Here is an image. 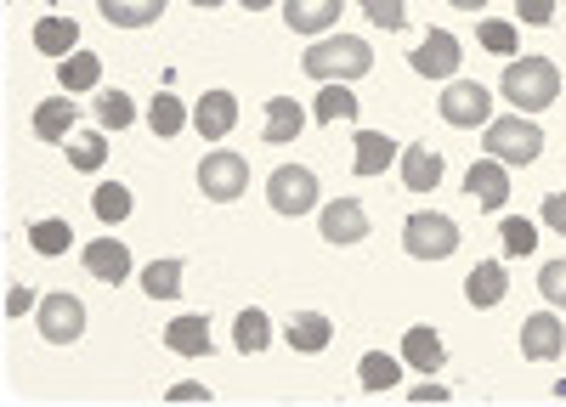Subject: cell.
I'll list each match as a JSON object with an SVG mask.
<instances>
[{"instance_id": "obj_2", "label": "cell", "mask_w": 566, "mask_h": 407, "mask_svg": "<svg viewBox=\"0 0 566 407\" xmlns=\"http://www.w3.org/2000/svg\"><path fill=\"white\" fill-rule=\"evenodd\" d=\"M499 90L515 103V114H538V108H549L560 97V68L549 57H510Z\"/></svg>"}, {"instance_id": "obj_29", "label": "cell", "mask_w": 566, "mask_h": 407, "mask_svg": "<svg viewBox=\"0 0 566 407\" xmlns=\"http://www.w3.org/2000/svg\"><path fill=\"white\" fill-rule=\"evenodd\" d=\"M29 244H34V255H63V249L74 244V226L57 221V215H45V221L29 226Z\"/></svg>"}, {"instance_id": "obj_39", "label": "cell", "mask_w": 566, "mask_h": 407, "mask_svg": "<svg viewBox=\"0 0 566 407\" xmlns=\"http://www.w3.org/2000/svg\"><path fill=\"white\" fill-rule=\"evenodd\" d=\"M538 289H544L549 306H566V260H549V266L538 271Z\"/></svg>"}, {"instance_id": "obj_14", "label": "cell", "mask_w": 566, "mask_h": 407, "mask_svg": "<svg viewBox=\"0 0 566 407\" xmlns=\"http://www.w3.org/2000/svg\"><path fill=\"white\" fill-rule=\"evenodd\" d=\"M85 271H91V278H97V283H125L130 278V249L119 244V238H97V244H85Z\"/></svg>"}, {"instance_id": "obj_8", "label": "cell", "mask_w": 566, "mask_h": 407, "mask_svg": "<svg viewBox=\"0 0 566 407\" xmlns=\"http://www.w3.org/2000/svg\"><path fill=\"white\" fill-rule=\"evenodd\" d=\"M408 63H413V74H424V79H453L459 74V63H464V45L448 34V29H431L413 52H408Z\"/></svg>"}, {"instance_id": "obj_46", "label": "cell", "mask_w": 566, "mask_h": 407, "mask_svg": "<svg viewBox=\"0 0 566 407\" xmlns=\"http://www.w3.org/2000/svg\"><path fill=\"white\" fill-rule=\"evenodd\" d=\"M244 12H266V7H277V0H239Z\"/></svg>"}, {"instance_id": "obj_33", "label": "cell", "mask_w": 566, "mask_h": 407, "mask_svg": "<svg viewBox=\"0 0 566 407\" xmlns=\"http://www.w3.org/2000/svg\"><path fill=\"white\" fill-rule=\"evenodd\" d=\"M323 125H340V119H357V90H346V85H328V90H317V108H312Z\"/></svg>"}, {"instance_id": "obj_37", "label": "cell", "mask_w": 566, "mask_h": 407, "mask_svg": "<svg viewBox=\"0 0 566 407\" xmlns=\"http://www.w3.org/2000/svg\"><path fill=\"white\" fill-rule=\"evenodd\" d=\"M363 12L374 18V23H380V29H408V7H402V0H363Z\"/></svg>"}, {"instance_id": "obj_4", "label": "cell", "mask_w": 566, "mask_h": 407, "mask_svg": "<svg viewBox=\"0 0 566 407\" xmlns=\"http://www.w3.org/2000/svg\"><path fill=\"white\" fill-rule=\"evenodd\" d=\"M402 249H408L413 260H448V255H459V226H453L448 215L419 210V215L402 221Z\"/></svg>"}, {"instance_id": "obj_24", "label": "cell", "mask_w": 566, "mask_h": 407, "mask_svg": "<svg viewBox=\"0 0 566 407\" xmlns=\"http://www.w3.org/2000/svg\"><path fill=\"white\" fill-rule=\"evenodd\" d=\"M391 159H397V142L386 130H357V159H352L357 175H380Z\"/></svg>"}, {"instance_id": "obj_3", "label": "cell", "mask_w": 566, "mask_h": 407, "mask_svg": "<svg viewBox=\"0 0 566 407\" xmlns=\"http://www.w3.org/2000/svg\"><path fill=\"white\" fill-rule=\"evenodd\" d=\"M482 148L488 159L499 164H533L544 153V130L522 114H510V119H488V136H482Z\"/></svg>"}, {"instance_id": "obj_34", "label": "cell", "mask_w": 566, "mask_h": 407, "mask_svg": "<svg viewBox=\"0 0 566 407\" xmlns=\"http://www.w3.org/2000/svg\"><path fill=\"white\" fill-rule=\"evenodd\" d=\"M148 125H154V136H181V125H187V108H181V97H176V90H159V97H154V108H148Z\"/></svg>"}, {"instance_id": "obj_36", "label": "cell", "mask_w": 566, "mask_h": 407, "mask_svg": "<svg viewBox=\"0 0 566 407\" xmlns=\"http://www.w3.org/2000/svg\"><path fill=\"white\" fill-rule=\"evenodd\" d=\"M476 45H482V52H493V57H510L515 52V23H482L476 29Z\"/></svg>"}, {"instance_id": "obj_40", "label": "cell", "mask_w": 566, "mask_h": 407, "mask_svg": "<svg viewBox=\"0 0 566 407\" xmlns=\"http://www.w3.org/2000/svg\"><path fill=\"white\" fill-rule=\"evenodd\" d=\"M515 18H522L527 29H544L555 18V0H515Z\"/></svg>"}, {"instance_id": "obj_45", "label": "cell", "mask_w": 566, "mask_h": 407, "mask_svg": "<svg viewBox=\"0 0 566 407\" xmlns=\"http://www.w3.org/2000/svg\"><path fill=\"white\" fill-rule=\"evenodd\" d=\"M448 7H459V12H482L488 0H448Z\"/></svg>"}, {"instance_id": "obj_47", "label": "cell", "mask_w": 566, "mask_h": 407, "mask_svg": "<svg viewBox=\"0 0 566 407\" xmlns=\"http://www.w3.org/2000/svg\"><path fill=\"white\" fill-rule=\"evenodd\" d=\"M193 7H199V12H210V7H221V0H193Z\"/></svg>"}, {"instance_id": "obj_38", "label": "cell", "mask_w": 566, "mask_h": 407, "mask_svg": "<svg viewBox=\"0 0 566 407\" xmlns=\"http://www.w3.org/2000/svg\"><path fill=\"white\" fill-rule=\"evenodd\" d=\"M533 244H538V226L533 221H522V215L504 221V249L510 255H533Z\"/></svg>"}, {"instance_id": "obj_11", "label": "cell", "mask_w": 566, "mask_h": 407, "mask_svg": "<svg viewBox=\"0 0 566 407\" xmlns=\"http://www.w3.org/2000/svg\"><path fill=\"white\" fill-rule=\"evenodd\" d=\"M560 351H566V323L555 311H533L522 323V356L527 362H555Z\"/></svg>"}, {"instance_id": "obj_35", "label": "cell", "mask_w": 566, "mask_h": 407, "mask_svg": "<svg viewBox=\"0 0 566 407\" xmlns=\"http://www.w3.org/2000/svg\"><path fill=\"white\" fill-rule=\"evenodd\" d=\"M97 119H103V130H125L136 119V103L125 90H97Z\"/></svg>"}, {"instance_id": "obj_18", "label": "cell", "mask_w": 566, "mask_h": 407, "mask_svg": "<svg viewBox=\"0 0 566 407\" xmlns=\"http://www.w3.org/2000/svg\"><path fill=\"white\" fill-rule=\"evenodd\" d=\"M261 130H266V142H295V136L306 130V108L295 103V97H272L266 103V114H261Z\"/></svg>"}, {"instance_id": "obj_19", "label": "cell", "mask_w": 566, "mask_h": 407, "mask_svg": "<svg viewBox=\"0 0 566 407\" xmlns=\"http://www.w3.org/2000/svg\"><path fill=\"white\" fill-rule=\"evenodd\" d=\"M165 345L176 356H210V317H170V329H165Z\"/></svg>"}, {"instance_id": "obj_41", "label": "cell", "mask_w": 566, "mask_h": 407, "mask_svg": "<svg viewBox=\"0 0 566 407\" xmlns=\"http://www.w3.org/2000/svg\"><path fill=\"white\" fill-rule=\"evenodd\" d=\"M544 226L566 233V193H549V199H544Z\"/></svg>"}, {"instance_id": "obj_1", "label": "cell", "mask_w": 566, "mask_h": 407, "mask_svg": "<svg viewBox=\"0 0 566 407\" xmlns=\"http://www.w3.org/2000/svg\"><path fill=\"white\" fill-rule=\"evenodd\" d=\"M301 68L312 79H323V85H346V79H363L374 68V45L363 34H328V40L306 45Z\"/></svg>"}, {"instance_id": "obj_43", "label": "cell", "mask_w": 566, "mask_h": 407, "mask_svg": "<svg viewBox=\"0 0 566 407\" xmlns=\"http://www.w3.org/2000/svg\"><path fill=\"white\" fill-rule=\"evenodd\" d=\"M170 401H210V390L199 379H181V385H170Z\"/></svg>"}, {"instance_id": "obj_32", "label": "cell", "mask_w": 566, "mask_h": 407, "mask_svg": "<svg viewBox=\"0 0 566 407\" xmlns=\"http://www.w3.org/2000/svg\"><path fill=\"white\" fill-rule=\"evenodd\" d=\"M181 271H187L181 260H154L148 271H142V289H148L154 300H176L181 294Z\"/></svg>"}, {"instance_id": "obj_42", "label": "cell", "mask_w": 566, "mask_h": 407, "mask_svg": "<svg viewBox=\"0 0 566 407\" xmlns=\"http://www.w3.org/2000/svg\"><path fill=\"white\" fill-rule=\"evenodd\" d=\"M23 311H40L34 289H12V294H7V317H23Z\"/></svg>"}, {"instance_id": "obj_5", "label": "cell", "mask_w": 566, "mask_h": 407, "mask_svg": "<svg viewBox=\"0 0 566 407\" xmlns=\"http://www.w3.org/2000/svg\"><path fill=\"white\" fill-rule=\"evenodd\" d=\"M244 188H250V164H244L239 153H227V148L205 153V164H199V193H205L210 204L244 199Z\"/></svg>"}, {"instance_id": "obj_12", "label": "cell", "mask_w": 566, "mask_h": 407, "mask_svg": "<svg viewBox=\"0 0 566 407\" xmlns=\"http://www.w3.org/2000/svg\"><path fill=\"white\" fill-rule=\"evenodd\" d=\"M464 193L476 199V210H504L510 204V170L499 159H476L464 175Z\"/></svg>"}, {"instance_id": "obj_17", "label": "cell", "mask_w": 566, "mask_h": 407, "mask_svg": "<svg viewBox=\"0 0 566 407\" xmlns=\"http://www.w3.org/2000/svg\"><path fill=\"white\" fill-rule=\"evenodd\" d=\"M193 125H199V136H227L239 125V97H232V90H205L199 108H193Z\"/></svg>"}, {"instance_id": "obj_31", "label": "cell", "mask_w": 566, "mask_h": 407, "mask_svg": "<svg viewBox=\"0 0 566 407\" xmlns=\"http://www.w3.org/2000/svg\"><path fill=\"white\" fill-rule=\"evenodd\" d=\"M91 210H97L103 226H119L130 215V188H119V181H103L97 193H91Z\"/></svg>"}, {"instance_id": "obj_21", "label": "cell", "mask_w": 566, "mask_h": 407, "mask_svg": "<svg viewBox=\"0 0 566 407\" xmlns=\"http://www.w3.org/2000/svg\"><path fill=\"white\" fill-rule=\"evenodd\" d=\"M34 45H40L45 57L63 63V57L80 52V23H74V18H40V23H34Z\"/></svg>"}, {"instance_id": "obj_6", "label": "cell", "mask_w": 566, "mask_h": 407, "mask_svg": "<svg viewBox=\"0 0 566 407\" xmlns=\"http://www.w3.org/2000/svg\"><path fill=\"white\" fill-rule=\"evenodd\" d=\"M266 204H272L277 215H306V210H317V175H312L306 164H277L272 181H266Z\"/></svg>"}, {"instance_id": "obj_13", "label": "cell", "mask_w": 566, "mask_h": 407, "mask_svg": "<svg viewBox=\"0 0 566 407\" xmlns=\"http://www.w3.org/2000/svg\"><path fill=\"white\" fill-rule=\"evenodd\" d=\"M283 7V23H290V34H328L340 23V7L346 0H277Z\"/></svg>"}, {"instance_id": "obj_26", "label": "cell", "mask_w": 566, "mask_h": 407, "mask_svg": "<svg viewBox=\"0 0 566 407\" xmlns=\"http://www.w3.org/2000/svg\"><path fill=\"white\" fill-rule=\"evenodd\" d=\"M97 79H103V63H97V52H74V57H63L57 63V85L69 90H97Z\"/></svg>"}, {"instance_id": "obj_10", "label": "cell", "mask_w": 566, "mask_h": 407, "mask_svg": "<svg viewBox=\"0 0 566 407\" xmlns=\"http://www.w3.org/2000/svg\"><path fill=\"white\" fill-rule=\"evenodd\" d=\"M317 233H323L328 244H363V238H368V210H363L357 199H335V204H323Z\"/></svg>"}, {"instance_id": "obj_20", "label": "cell", "mask_w": 566, "mask_h": 407, "mask_svg": "<svg viewBox=\"0 0 566 407\" xmlns=\"http://www.w3.org/2000/svg\"><path fill=\"white\" fill-rule=\"evenodd\" d=\"M504 294H510V271H504V260H482V266L464 278V300H470V306H499Z\"/></svg>"}, {"instance_id": "obj_22", "label": "cell", "mask_w": 566, "mask_h": 407, "mask_svg": "<svg viewBox=\"0 0 566 407\" xmlns=\"http://www.w3.org/2000/svg\"><path fill=\"white\" fill-rule=\"evenodd\" d=\"M97 12L114 29H148V23L165 18V0H97Z\"/></svg>"}, {"instance_id": "obj_27", "label": "cell", "mask_w": 566, "mask_h": 407, "mask_svg": "<svg viewBox=\"0 0 566 407\" xmlns=\"http://www.w3.org/2000/svg\"><path fill=\"white\" fill-rule=\"evenodd\" d=\"M328 340H335V323H328L323 311H301V317H290V345H295V351H323Z\"/></svg>"}, {"instance_id": "obj_25", "label": "cell", "mask_w": 566, "mask_h": 407, "mask_svg": "<svg viewBox=\"0 0 566 407\" xmlns=\"http://www.w3.org/2000/svg\"><path fill=\"white\" fill-rule=\"evenodd\" d=\"M402 362H408V368H419V374H437L442 368V340L431 329H408L402 334Z\"/></svg>"}, {"instance_id": "obj_44", "label": "cell", "mask_w": 566, "mask_h": 407, "mask_svg": "<svg viewBox=\"0 0 566 407\" xmlns=\"http://www.w3.org/2000/svg\"><path fill=\"white\" fill-rule=\"evenodd\" d=\"M442 396H448V390H442V385H431V379H424V385L413 390V401H442Z\"/></svg>"}, {"instance_id": "obj_16", "label": "cell", "mask_w": 566, "mask_h": 407, "mask_svg": "<svg viewBox=\"0 0 566 407\" xmlns=\"http://www.w3.org/2000/svg\"><path fill=\"white\" fill-rule=\"evenodd\" d=\"M402 188H408V193H431V188H442V153H431V142L402 148Z\"/></svg>"}, {"instance_id": "obj_7", "label": "cell", "mask_w": 566, "mask_h": 407, "mask_svg": "<svg viewBox=\"0 0 566 407\" xmlns=\"http://www.w3.org/2000/svg\"><path fill=\"white\" fill-rule=\"evenodd\" d=\"M442 119L448 125H459V130H476V125H488L493 119V90L488 85H476V79H448V90H442Z\"/></svg>"}, {"instance_id": "obj_28", "label": "cell", "mask_w": 566, "mask_h": 407, "mask_svg": "<svg viewBox=\"0 0 566 407\" xmlns=\"http://www.w3.org/2000/svg\"><path fill=\"white\" fill-rule=\"evenodd\" d=\"M63 148H69V164L91 175V170H103V159H108V136H97V130H74Z\"/></svg>"}, {"instance_id": "obj_15", "label": "cell", "mask_w": 566, "mask_h": 407, "mask_svg": "<svg viewBox=\"0 0 566 407\" xmlns=\"http://www.w3.org/2000/svg\"><path fill=\"white\" fill-rule=\"evenodd\" d=\"M74 125H80V108H74L69 90H63V97H45L34 108V136H40V142H69Z\"/></svg>"}, {"instance_id": "obj_9", "label": "cell", "mask_w": 566, "mask_h": 407, "mask_svg": "<svg viewBox=\"0 0 566 407\" xmlns=\"http://www.w3.org/2000/svg\"><path fill=\"white\" fill-rule=\"evenodd\" d=\"M85 334V306L74 300V294H45L40 300V340L45 345H74Z\"/></svg>"}, {"instance_id": "obj_23", "label": "cell", "mask_w": 566, "mask_h": 407, "mask_svg": "<svg viewBox=\"0 0 566 407\" xmlns=\"http://www.w3.org/2000/svg\"><path fill=\"white\" fill-rule=\"evenodd\" d=\"M232 345H239L244 356H261L272 345V323H266L261 306H244L239 317H232Z\"/></svg>"}, {"instance_id": "obj_30", "label": "cell", "mask_w": 566, "mask_h": 407, "mask_svg": "<svg viewBox=\"0 0 566 407\" xmlns=\"http://www.w3.org/2000/svg\"><path fill=\"white\" fill-rule=\"evenodd\" d=\"M357 379H363V390H391V385L402 379V362L386 356V351H368L363 368H357Z\"/></svg>"}]
</instances>
